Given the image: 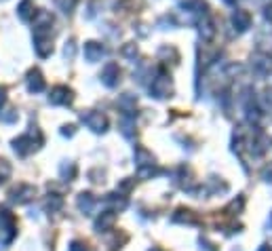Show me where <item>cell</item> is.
<instances>
[{"label": "cell", "mask_w": 272, "mask_h": 251, "mask_svg": "<svg viewBox=\"0 0 272 251\" xmlns=\"http://www.w3.org/2000/svg\"><path fill=\"white\" fill-rule=\"evenodd\" d=\"M42 144V135L38 129H30L26 135H21L17 139H13V150L19 156H28L30 152H34L36 148H40Z\"/></svg>", "instance_id": "obj_1"}, {"label": "cell", "mask_w": 272, "mask_h": 251, "mask_svg": "<svg viewBox=\"0 0 272 251\" xmlns=\"http://www.w3.org/2000/svg\"><path fill=\"white\" fill-rule=\"evenodd\" d=\"M135 163H137V175L139 177H150L154 175V165H156V159L152 156L150 150L146 148H135Z\"/></svg>", "instance_id": "obj_2"}, {"label": "cell", "mask_w": 272, "mask_h": 251, "mask_svg": "<svg viewBox=\"0 0 272 251\" xmlns=\"http://www.w3.org/2000/svg\"><path fill=\"white\" fill-rule=\"evenodd\" d=\"M17 234V226H15V217L9 209L0 207V241L4 243H11Z\"/></svg>", "instance_id": "obj_3"}, {"label": "cell", "mask_w": 272, "mask_h": 251, "mask_svg": "<svg viewBox=\"0 0 272 251\" xmlns=\"http://www.w3.org/2000/svg\"><path fill=\"white\" fill-rule=\"evenodd\" d=\"M80 121L95 133H104L108 129V119L102 112H84V114H80Z\"/></svg>", "instance_id": "obj_4"}, {"label": "cell", "mask_w": 272, "mask_h": 251, "mask_svg": "<svg viewBox=\"0 0 272 251\" xmlns=\"http://www.w3.org/2000/svg\"><path fill=\"white\" fill-rule=\"evenodd\" d=\"M36 194V188L30 186V184H19L17 188H13L11 190V201L17 203V205H26V203H30L34 199Z\"/></svg>", "instance_id": "obj_5"}, {"label": "cell", "mask_w": 272, "mask_h": 251, "mask_svg": "<svg viewBox=\"0 0 272 251\" xmlns=\"http://www.w3.org/2000/svg\"><path fill=\"white\" fill-rule=\"evenodd\" d=\"M49 101L53 106H70L72 104V91H70L68 87H55L51 91Z\"/></svg>", "instance_id": "obj_6"}, {"label": "cell", "mask_w": 272, "mask_h": 251, "mask_svg": "<svg viewBox=\"0 0 272 251\" xmlns=\"http://www.w3.org/2000/svg\"><path fill=\"white\" fill-rule=\"evenodd\" d=\"M28 89L32 93H38V91L44 89V81H42V76L38 70H32V72L28 74Z\"/></svg>", "instance_id": "obj_7"}, {"label": "cell", "mask_w": 272, "mask_h": 251, "mask_svg": "<svg viewBox=\"0 0 272 251\" xmlns=\"http://www.w3.org/2000/svg\"><path fill=\"white\" fill-rule=\"evenodd\" d=\"M114 222H116V213H114V211H106V213H102V217H97L95 228H97L99 232H102V230H108Z\"/></svg>", "instance_id": "obj_8"}, {"label": "cell", "mask_w": 272, "mask_h": 251, "mask_svg": "<svg viewBox=\"0 0 272 251\" xmlns=\"http://www.w3.org/2000/svg\"><path fill=\"white\" fill-rule=\"evenodd\" d=\"M102 55H104V49L97 42H87V46H84V57L89 61H97Z\"/></svg>", "instance_id": "obj_9"}, {"label": "cell", "mask_w": 272, "mask_h": 251, "mask_svg": "<svg viewBox=\"0 0 272 251\" xmlns=\"http://www.w3.org/2000/svg\"><path fill=\"white\" fill-rule=\"evenodd\" d=\"M120 76V72H118V68H116L114 64H110V66H106V70H104V83L108 84V87H114L116 84V78Z\"/></svg>", "instance_id": "obj_10"}, {"label": "cell", "mask_w": 272, "mask_h": 251, "mask_svg": "<svg viewBox=\"0 0 272 251\" xmlns=\"http://www.w3.org/2000/svg\"><path fill=\"white\" fill-rule=\"evenodd\" d=\"M93 205H95V199H93V194L82 192L80 197H78V209L82 211V213H91Z\"/></svg>", "instance_id": "obj_11"}, {"label": "cell", "mask_w": 272, "mask_h": 251, "mask_svg": "<svg viewBox=\"0 0 272 251\" xmlns=\"http://www.w3.org/2000/svg\"><path fill=\"white\" fill-rule=\"evenodd\" d=\"M61 177L66 179V182H72V179L76 177V165L74 163H64L61 165Z\"/></svg>", "instance_id": "obj_12"}, {"label": "cell", "mask_w": 272, "mask_h": 251, "mask_svg": "<svg viewBox=\"0 0 272 251\" xmlns=\"http://www.w3.org/2000/svg\"><path fill=\"white\" fill-rule=\"evenodd\" d=\"M13 173V169H11V163L6 161V159H0V184H4L6 179L11 177Z\"/></svg>", "instance_id": "obj_13"}, {"label": "cell", "mask_w": 272, "mask_h": 251, "mask_svg": "<svg viewBox=\"0 0 272 251\" xmlns=\"http://www.w3.org/2000/svg\"><path fill=\"white\" fill-rule=\"evenodd\" d=\"M61 205H64V201H61V197H57V194H51L49 199H46V207H49L51 211H55L59 209Z\"/></svg>", "instance_id": "obj_14"}, {"label": "cell", "mask_w": 272, "mask_h": 251, "mask_svg": "<svg viewBox=\"0 0 272 251\" xmlns=\"http://www.w3.org/2000/svg\"><path fill=\"white\" fill-rule=\"evenodd\" d=\"M0 121H4V123H15V121H17V112H13V110H6V114L0 112Z\"/></svg>", "instance_id": "obj_15"}, {"label": "cell", "mask_w": 272, "mask_h": 251, "mask_svg": "<svg viewBox=\"0 0 272 251\" xmlns=\"http://www.w3.org/2000/svg\"><path fill=\"white\" fill-rule=\"evenodd\" d=\"M70 251H87V245L80 243V241H74L72 245H70Z\"/></svg>", "instance_id": "obj_16"}, {"label": "cell", "mask_w": 272, "mask_h": 251, "mask_svg": "<svg viewBox=\"0 0 272 251\" xmlns=\"http://www.w3.org/2000/svg\"><path fill=\"white\" fill-rule=\"evenodd\" d=\"M262 177L266 179V182H272V163L268 165L266 169H264V173H262Z\"/></svg>", "instance_id": "obj_17"}, {"label": "cell", "mask_w": 272, "mask_h": 251, "mask_svg": "<svg viewBox=\"0 0 272 251\" xmlns=\"http://www.w3.org/2000/svg\"><path fill=\"white\" fill-rule=\"evenodd\" d=\"M61 133H64V135H74V127H72V125H70V127H64Z\"/></svg>", "instance_id": "obj_18"}, {"label": "cell", "mask_w": 272, "mask_h": 251, "mask_svg": "<svg viewBox=\"0 0 272 251\" xmlns=\"http://www.w3.org/2000/svg\"><path fill=\"white\" fill-rule=\"evenodd\" d=\"M2 104H4V91L0 89V108H2Z\"/></svg>", "instance_id": "obj_19"}, {"label": "cell", "mask_w": 272, "mask_h": 251, "mask_svg": "<svg viewBox=\"0 0 272 251\" xmlns=\"http://www.w3.org/2000/svg\"><path fill=\"white\" fill-rule=\"evenodd\" d=\"M260 251H272V249H270V245H262Z\"/></svg>", "instance_id": "obj_20"}, {"label": "cell", "mask_w": 272, "mask_h": 251, "mask_svg": "<svg viewBox=\"0 0 272 251\" xmlns=\"http://www.w3.org/2000/svg\"><path fill=\"white\" fill-rule=\"evenodd\" d=\"M152 251H160V249H152Z\"/></svg>", "instance_id": "obj_21"}]
</instances>
